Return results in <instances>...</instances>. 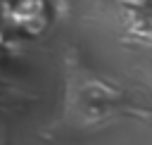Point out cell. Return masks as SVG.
Masks as SVG:
<instances>
[{
  "label": "cell",
  "mask_w": 152,
  "mask_h": 145,
  "mask_svg": "<svg viewBox=\"0 0 152 145\" xmlns=\"http://www.w3.org/2000/svg\"><path fill=\"white\" fill-rule=\"evenodd\" d=\"M116 5H121V7H126V10H142V7H147L152 0H114Z\"/></svg>",
  "instance_id": "cell-1"
}]
</instances>
